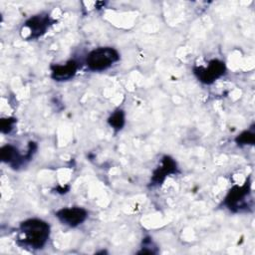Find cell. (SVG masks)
Wrapping results in <instances>:
<instances>
[{"label":"cell","instance_id":"1","mask_svg":"<svg viewBox=\"0 0 255 255\" xmlns=\"http://www.w3.org/2000/svg\"><path fill=\"white\" fill-rule=\"evenodd\" d=\"M20 230L24 235L23 242L31 248H42L48 241L50 235L49 224L37 218L25 220L20 225Z\"/></svg>","mask_w":255,"mask_h":255},{"label":"cell","instance_id":"2","mask_svg":"<svg viewBox=\"0 0 255 255\" xmlns=\"http://www.w3.org/2000/svg\"><path fill=\"white\" fill-rule=\"evenodd\" d=\"M118 51L112 47H100L91 51L87 57V66L91 71H104L119 61Z\"/></svg>","mask_w":255,"mask_h":255},{"label":"cell","instance_id":"3","mask_svg":"<svg viewBox=\"0 0 255 255\" xmlns=\"http://www.w3.org/2000/svg\"><path fill=\"white\" fill-rule=\"evenodd\" d=\"M225 64L222 61L212 60L206 68L196 67L193 71L200 82L204 84H211L216 79L220 78L225 73Z\"/></svg>","mask_w":255,"mask_h":255},{"label":"cell","instance_id":"4","mask_svg":"<svg viewBox=\"0 0 255 255\" xmlns=\"http://www.w3.org/2000/svg\"><path fill=\"white\" fill-rule=\"evenodd\" d=\"M56 216L63 224L76 227L87 219L88 212L82 207H69L58 210Z\"/></svg>","mask_w":255,"mask_h":255},{"label":"cell","instance_id":"5","mask_svg":"<svg viewBox=\"0 0 255 255\" xmlns=\"http://www.w3.org/2000/svg\"><path fill=\"white\" fill-rule=\"evenodd\" d=\"M249 193V182H245L242 186H234L230 189L225 198V204L231 210H239L245 206V198Z\"/></svg>","mask_w":255,"mask_h":255},{"label":"cell","instance_id":"6","mask_svg":"<svg viewBox=\"0 0 255 255\" xmlns=\"http://www.w3.org/2000/svg\"><path fill=\"white\" fill-rule=\"evenodd\" d=\"M51 25V19L47 14L35 15L25 22V27L30 30L29 38H38L43 35L49 26Z\"/></svg>","mask_w":255,"mask_h":255},{"label":"cell","instance_id":"7","mask_svg":"<svg viewBox=\"0 0 255 255\" xmlns=\"http://www.w3.org/2000/svg\"><path fill=\"white\" fill-rule=\"evenodd\" d=\"M52 78L55 81H68L73 78L78 70V64L76 61L71 60L68 61L64 65H56L52 66Z\"/></svg>","mask_w":255,"mask_h":255},{"label":"cell","instance_id":"8","mask_svg":"<svg viewBox=\"0 0 255 255\" xmlns=\"http://www.w3.org/2000/svg\"><path fill=\"white\" fill-rule=\"evenodd\" d=\"M175 171H176L175 161L170 156H167V155L163 156L160 166H158L153 172V175L151 178L152 184H160L168 174H171Z\"/></svg>","mask_w":255,"mask_h":255},{"label":"cell","instance_id":"9","mask_svg":"<svg viewBox=\"0 0 255 255\" xmlns=\"http://www.w3.org/2000/svg\"><path fill=\"white\" fill-rule=\"evenodd\" d=\"M1 159L2 161L11 164L12 166H18L23 162V157L18 152V149L10 144H7L1 148Z\"/></svg>","mask_w":255,"mask_h":255},{"label":"cell","instance_id":"10","mask_svg":"<svg viewBox=\"0 0 255 255\" xmlns=\"http://www.w3.org/2000/svg\"><path fill=\"white\" fill-rule=\"evenodd\" d=\"M109 125L116 130H120L125 126V114L122 110H117L108 120Z\"/></svg>","mask_w":255,"mask_h":255},{"label":"cell","instance_id":"11","mask_svg":"<svg viewBox=\"0 0 255 255\" xmlns=\"http://www.w3.org/2000/svg\"><path fill=\"white\" fill-rule=\"evenodd\" d=\"M236 142L239 144V145H243V144H253L254 141H255V136H254V133L249 131V130H246L244 132H242L241 134H239L237 137H236Z\"/></svg>","mask_w":255,"mask_h":255},{"label":"cell","instance_id":"12","mask_svg":"<svg viewBox=\"0 0 255 255\" xmlns=\"http://www.w3.org/2000/svg\"><path fill=\"white\" fill-rule=\"evenodd\" d=\"M15 124V120L14 119H2L1 123H0V128H1V131L2 132H10L11 129L13 128V125Z\"/></svg>","mask_w":255,"mask_h":255}]
</instances>
